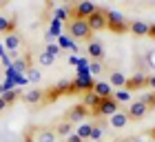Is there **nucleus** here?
Returning <instances> with one entry per match:
<instances>
[{
	"mask_svg": "<svg viewBox=\"0 0 155 142\" xmlns=\"http://www.w3.org/2000/svg\"><path fill=\"white\" fill-rule=\"evenodd\" d=\"M67 31L71 38H78V40H91L93 31L89 29V22L87 20H80V18H71L67 25Z\"/></svg>",
	"mask_w": 155,
	"mask_h": 142,
	"instance_id": "1",
	"label": "nucleus"
},
{
	"mask_svg": "<svg viewBox=\"0 0 155 142\" xmlns=\"http://www.w3.org/2000/svg\"><path fill=\"white\" fill-rule=\"evenodd\" d=\"M107 29H111L113 33H124V31H129V22L124 20L122 13L109 9L107 11Z\"/></svg>",
	"mask_w": 155,
	"mask_h": 142,
	"instance_id": "2",
	"label": "nucleus"
},
{
	"mask_svg": "<svg viewBox=\"0 0 155 142\" xmlns=\"http://www.w3.org/2000/svg\"><path fill=\"white\" fill-rule=\"evenodd\" d=\"M120 111V102H115L113 100V96L111 98H102L100 100V104H97V109L93 111L97 118H111L113 113H117Z\"/></svg>",
	"mask_w": 155,
	"mask_h": 142,
	"instance_id": "3",
	"label": "nucleus"
},
{
	"mask_svg": "<svg viewBox=\"0 0 155 142\" xmlns=\"http://www.w3.org/2000/svg\"><path fill=\"white\" fill-rule=\"evenodd\" d=\"M87 22H89V29L91 31H102V29H107V11H102V9H95L91 16L87 18Z\"/></svg>",
	"mask_w": 155,
	"mask_h": 142,
	"instance_id": "4",
	"label": "nucleus"
},
{
	"mask_svg": "<svg viewBox=\"0 0 155 142\" xmlns=\"http://www.w3.org/2000/svg\"><path fill=\"white\" fill-rule=\"evenodd\" d=\"M97 9L95 2H91V0H82V2H78L73 7V11H71V18H80V20H87L91 13H93Z\"/></svg>",
	"mask_w": 155,
	"mask_h": 142,
	"instance_id": "5",
	"label": "nucleus"
},
{
	"mask_svg": "<svg viewBox=\"0 0 155 142\" xmlns=\"http://www.w3.org/2000/svg\"><path fill=\"white\" fill-rule=\"evenodd\" d=\"M64 93H73V82H69V80H60L58 84H55V87L49 89L47 98H49V100H55L58 96H64Z\"/></svg>",
	"mask_w": 155,
	"mask_h": 142,
	"instance_id": "6",
	"label": "nucleus"
},
{
	"mask_svg": "<svg viewBox=\"0 0 155 142\" xmlns=\"http://www.w3.org/2000/svg\"><path fill=\"white\" fill-rule=\"evenodd\" d=\"M146 113H149V106H146L144 102L135 100V102H131L129 111H126V116H129V120H142Z\"/></svg>",
	"mask_w": 155,
	"mask_h": 142,
	"instance_id": "7",
	"label": "nucleus"
},
{
	"mask_svg": "<svg viewBox=\"0 0 155 142\" xmlns=\"http://www.w3.org/2000/svg\"><path fill=\"white\" fill-rule=\"evenodd\" d=\"M87 116H89V109L84 104H73L71 109H69V113H67V120L75 124V122H82Z\"/></svg>",
	"mask_w": 155,
	"mask_h": 142,
	"instance_id": "8",
	"label": "nucleus"
},
{
	"mask_svg": "<svg viewBox=\"0 0 155 142\" xmlns=\"http://www.w3.org/2000/svg\"><path fill=\"white\" fill-rule=\"evenodd\" d=\"M149 22H144V20H131L129 22V31L133 36H137V38H144V36H149Z\"/></svg>",
	"mask_w": 155,
	"mask_h": 142,
	"instance_id": "9",
	"label": "nucleus"
},
{
	"mask_svg": "<svg viewBox=\"0 0 155 142\" xmlns=\"http://www.w3.org/2000/svg\"><path fill=\"white\" fill-rule=\"evenodd\" d=\"M146 82H149V76H144V73H135V76L131 78V80H126L124 89H126V91H133V89L146 87Z\"/></svg>",
	"mask_w": 155,
	"mask_h": 142,
	"instance_id": "10",
	"label": "nucleus"
},
{
	"mask_svg": "<svg viewBox=\"0 0 155 142\" xmlns=\"http://www.w3.org/2000/svg\"><path fill=\"white\" fill-rule=\"evenodd\" d=\"M20 45H22V40H20V36H18V33H9V36H5V49H7L9 53H18Z\"/></svg>",
	"mask_w": 155,
	"mask_h": 142,
	"instance_id": "11",
	"label": "nucleus"
},
{
	"mask_svg": "<svg viewBox=\"0 0 155 142\" xmlns=\"http://www.w3.org/2000/svg\"><path fill=\"white\" fill-rule=\"evenodd\" d=\"M109 124L113 127V129H124V127L129 124V116H126L124 111H117L109 118Z\"/></svg>",
	"mask_w": 155,
	"mask_h": 142,
	"instance_id": "12",
	"label": "nucleus"
},
{
	"mask_svg": "<svg viewBox=\"0 0 155 142\" xmlns=\"http://www.w3.org/2000/svg\"><path fill=\"white\" fill-rule=\"evenodd\" d=\"M87 51H89V56H91L93 60H102V58H104V47L100 45V42H95V40H89Z\"/></svg>",
	"mask_w": 155,
	"mask_h": 142,
	"instance_id": "13",
	"label": "nucleus"
},
{
	"mask_svg": "<svg viewBox=\"0 0 155 142\" xmlns=\"http://www.w3.org/2000/svg\"><path fill=\"white\" fill-rule=\"evenodd\" d=\"M42 98H45V91L31 89V91H27V93L22 96V100H25L27 104H38V102H42Z\"/></svg>",
	"mask_w": 155,
	"mask_h": 142,
	"instance_id": "14",
	"label": "nucleus"
},
{
	"mask_svg": "<svg viewBox=\"0 0 155 142\" xmlns=\"http://www.w3.org/2000/svg\"><path fill=\"white\" fill-rule=\"evenodd\" d=\"M0 33H2V36L16 33V20H11V18H5V16H0Z\"/></svg>",
	"mask_w": 155,
	"mask_h": 142,
	"instance_id": "15",
	"label": "nucleus"
},
{
	"mask_svg": "<svg viewBox=\"0 0 155 142\" xmlns=\"http://www.w3.org/2000/svg\"><path fill=\"white\" fill-rule=\"evenodd\" d=\"M100 100H102V98L97 96L95 91H87V93H84V102H82V104L87 106V109H93V111H95L97 104H100Z\"/></svg>",
	"mask_w": 155,
	"mask_h": 142,
	"instance_id": "16",
	"label": "nucleus"
},
{
	"mask_svg": "<svg viewBox=\"0 0 155 142\" xmlns=\"http://www.w3.org/2000/svg\"><path fill=\"white\" fill-rule=\"evenodd\" d=\"M93 91L100 98H111V96H113V87H111L109 82H95L93 84Z\"/></svg>",
	"mask_w": 155,
	"mask_h": 142,
	"instance_id": "17",
	"label": "nucleus"
},
{
	"mask_svg": "<svg viewBox=\"0 0 155 142\" xmlns=\"http://www.w3.org/2000/svg\"><path fill=\"white\" fill-rule=\"evenodd\" d=\"M55 133H58V138H69L73 133V122H69V120L60 122L58 127H55Z\"/></svg>",
	"mask_w": 155,
	"mask_h": 142,
	"instance_id": "18",
	"label": "nucleus"
},
{
	"mask_svg": "<svg viewBox=\"0 0 155 142\" xmlns=\"http://www.w3.org/2000/svg\"><path fill=\"white\" fill-rule=\"evenodd\" d=\"M36 140L38 142H55L58 140V133H55V129H40Z\"/></svg>",
	"mask_w": 155,
	"mask_h": 142,
	"instance_id": "19",
	"label": "nucleus"
},
{
	"mask_svg": "<svg viewBox=\"0 0 155 142\" xmlns=\"http://www.w3.org/2000/svg\"><path fill=\"white\" fill-rule=\"evenodd\" d=\"M109 84L111 87H124L126 84V76L122 73V71H113V73L109 76Z\"/></svg>",
	"mask_w": 155,
	"mask_h": 142,
	"instance_id": "20",
	"label": "nucleus"
},
{
	"mask_svg": "<svg viewBox=\"0 0 155 142\" xmlns=\"http://www.w3.org/2000/svg\"><path fill=\"white\" fill-rule=\"evenodd\" d=\"M91 131H93V124H91V122H84V124H80V127H78V136H80L82 140H91Z\"/></svg>",
	"mask_w": 155,
	"mask_h": 142,
	"instance_id": "21",
	"label": "nucleus"
},
{
	"mask_svg": "<svg viewBox=\"0 0 155 142\" xmlns=\"http://www.w3.org/2000/svg\"><path fill=\"white\" fill-rule=\"evenodd\" d=\"M11 69L16 71V73H27V69H29V62L27 60H20V58H16L11 62Z\"/></svg>",
	"mask_w": 155,
	"mask_h": 142,
	"instance_id": "22",
	"label": "nucleus"
},
{
	"mask_svg": "<svg viewBox=\"0 0 155 142\" xmlns=\"http://www.w3.org/2000/svg\"><path fill=\"white\" fill-rule=\"evenodd\" d=\"M140 102H144L146 106H149V111L155 109V91H151V93H144L142 98H140Z\"/></svg>",
	"mask_w": 155,
	"mask_h": 142,
	"instance_id": "23",
	"label": "nucleus"
},
{
	"mask_svg": "<svg viewBox=\"0 0 155 142\" xmlns=\"http://www.w3.org/2000/svg\"><path fill=\"white\" fill-rule=\"evenodd\" d=\"M38 62H40V65H42V67H51V65H53V62H55V58H53V56H51V53H47V51H42V53L38 56Z\"/></svg>",
	"mask_w": 155,
	"mask_h": 142,
	"instance_id": "24",
	"label": "nucleus"
},
{
	"mask_svg": "<svg viewBox=\"0 0 155 142\" xmlns=\"http://www.w3.org/2000/svg\"><path fill=\"white\" fill-rule=\"evenodd\" d=\"M27 73H29L27 78H29V80H31L33 84H38V82L42 80V73H40V69H36V67H29V69H27Z\"/></svg>",
	"mask_w": 155,
	"mask_h": 142,
	"instance_id": "25",
	"label": "nucleus"
},
{
	"mask_svg": "<svg viewBox=\"0 0 155 142\" xmlns=\"http://www.w3.org/2000/svg\"><path fill=\"white\" fill-rule=\"evenodd\" d=\"M113 100L115 102H129L131 100V91H113Z\"/></svg>",
	"mask_w": 155,
	"mask_h": 142,
	"instance_id": "26",
	"label": "nucleus"
},
{
	"mask_svg": "<svg viewBox=\"0 0 155 142\" xmlns=\"http://www.w3.org/2000/svg\"><path fill=\"white\" fill-rule=\"evenodd\" d=\"M67 16H69V11H67V9H62V7L53 9V20H55V22H60V20H67Z\"/></svg>",
	"mask_w": 155,
	"mask_h": 142,
	"instance_id": "27",
	"label": "nucleus"
},
{
	"mask_svg": "<svg viewBox=\"0 0 155 142\" xmlns=\"http://www.w3.org/2000/svg\"><path fill=\"white\" fill-rule=\"evenodd\" d=\"M45 51H47V53H51V56H53V58H58V56L62 53V49H60V45H53V42H49V45H47V49H45Z\"/></svg>",
	"mask_w": 155,
	"mask_h": 142,
	"instance_id": "28",
	"label": "nucleus"
},
{
	"mask_svg": "<svg viewBox=\"0 0 155 142\" xmlns=\"http://www.w3.org/2000/svg\"><path fill=\"white\" fill-rule=\"evenodd\" d=\"M102 136H104L102 127H100V124H93V131H91V140L97 142V140H102Z\"/></svg>",
	"mask_w": 155,
	"mask_h": 142,
	"instance_id": "29",
	"label": "nucleus"
},
{
	"mask_svg": "<svg viewBox=\"0 0 155 142\" xmlns=\"http://www.w3.org/2000/svg\"><path fill=\"white\" fill-rule=\"evenodd\" d=\"M18 93H20V91H16V89H9L7 93H2V98H5V102H7V104H11V102L18 98Z\"/></svg>",
	"mask_w": 155,
	"mask_h": 142,
	"instance_id": "30",
	"label": "nucleus"
},
{
	"mask_svg": "<svg viewBox=\"0 0 155 142\" xmlns=\"http://www.w3.org/2000/svg\"><path fill=\"white\" fill-rule=\"evenodd\" d=\"M100 71H102V65H100V60H93V62H91V65H89V73H100Z\"/></svg>",
	"mask_w": 155,
	"mask_h": 142,
	"instance_id": "31",
	"label": "nucleus"
},
{
	"mask_svg": "<svg viewBox=\"0 0 155 142\" xmlns=\"http://www.w3.org/2000/svg\"><path fill=\"white\" fill-rule=\"evenodd\" d=\"M67 142H84V140H82L80 136H78V133H75V131H73V133H71V136H69V138H67Z\"/></svg>",
	"mask_w": 155,
	"mask_h": 142,
	"instance_id": "32",
	"label": "nucleus"
},
{
	"mask_svg": "<svg viewBox=\"0 0 155 142\" xmlns=\"http://www.w3.org/2000/svg\"><path fill=\"white\" fill-rule=\"evenodd\" d=\"M146 87H151V89L155 91V73H153V76H149V82H146Z\"/></svg>",
	"mask_w": 155,
	"mask_h": 142,
	"instance_id": "33",
	"label": "nucleus"
},
{
	"mask_svg": "<svg viewBox=\"0 0 155 142\" xmlns=\"http://www.w3.org/2000/svg\"><path fill=\"white\" fill-rule=\"evenodd\" d=\"M7 106H9V104H7V102H5V98H2V96H0V111H5V109H7Z\"/></svg>",
	"mask_w": 155,
	"mask_h": 142,
	"instance_id": "34",
	"label": "nucleus"
},
{
	"mask_svg": "<svg viewBox=\"0 0 155 142\" xmlns=\"http://www.w3.org/2000/svg\"><path fill=\"white\" fill-rule=\"evenodd\" d=\"M149 38H153V40H155V25H151V27H149Z\"/></svg>",
	"mask_w": 155,
	"mask_h": 142,
	"instance_id": "35",
	"label": "nucleus"
},
{
	"mask_svg": "<svg viewBox=\"0 0 155 142\" xmlns=\"http://www.w3.org/2000/svg\"><path fill=\"white\" fill-rule=\"evenodd\" d=\"M129 142H146V140H144V138H131Z\"/></svg>",
	"mask_w": 155,
	"mask_h": 142,
	"instance_id": "36",
	"label": "nucleus"
},
{
	"mask_svg": "<svg viewBox=\"0 0 155 142\" xmlns=\"http://www.w3.org/2000/svg\"><path fill=\"white\" fill-rule=\"evenodd\" d=\"M151 138H153V140H155V129H153V131H151Z\"/></svg>",
	"mask_w": 155,
	"mask_h": 142,
	"instance_id": "37",
	"label": "nucleus"
},
{
	"mask_svg": "<svg viewBox=\"0 0 155 142\" xmlns=\"http://www.w3.org/2000/svg\"><path fill=\"white\" fill-rule=\"evenodd\" d=\"M5 2H7V0H0V5H5Z\"/></svg>",
	"mask_w": 155,
	"mask_h": 142,
	"instance_id": "38",
	"label": "nucleus"
},
{
	"mask_svg": "<svg viewBox=\"0 0 155 142\" xmlns=\"http://www.w3.org/2000/svg\"><path fill=\"white\" fill-rule=\"evenodd\" d=\"M29 142H31V140H29Z\"/></svg>",
	"mask_w": 155,
	"mask_h": 142,
	"instance_id": "39",
	"label": "nucleus"
}]
</instances>
